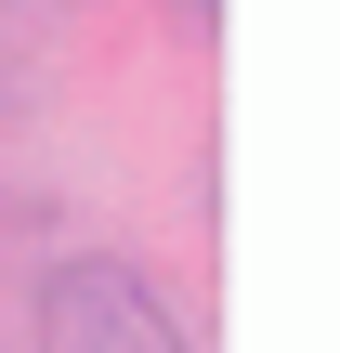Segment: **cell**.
Listing matches in <instances>:
<instances>
[]
</instances>
